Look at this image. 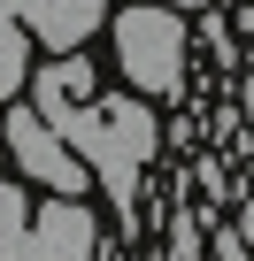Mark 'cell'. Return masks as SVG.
<instances>
[{
    "label": "cell",
    "mask_w": 254,
    "mask_h": 261,
    "mask_svg": "<svg viewBox=\"0 0 254 261\" xmlns=\"http://www.w3.org/2000/svg\"><path fill=\"white\" fill-rule=\"evenodd\" d=\"M62 146L85 162V177L100 185V192H116L123 207H131V185H139V169H147V154H154V115H147V100L139 92H116V100H85V115L62 130Z\"/></svg>",
    "instance_id": "1"
},
{
    "label": "cell",
    "mask_w": 254,
    "mask_h": 261,
    "mask_svg": "<svg viewBox=\"0 0 254 261\" xmlns=\"http://www.w3.org/2000/svg\"><path fill=\"white\" fill-rule=\"evenodd\" d=\"M116 69L139 100H177L185 92V16L177 8H116Z\"/></svg>",
    "instance_id": "2"
},
{
    "label": "cell",
    "mask_w": 254,
    "mask_h": 261,
    "mask_svg": "<svg viewBox=\"0 0 254 261\" xmlns=\"http://www.w3.org/2000/svg\"><path fill=\"white\" fill-rule=\"evenodd\" d=\"M0 139H8V154L24 162V177H39L54 200H77L93 177H85V162L54 139V130H47V115L31 108V100H8V108H0Z\"/></svg>",
    "instance_id": "3"
},
{
    "label": "cell",
    "mask_w": 254,
    "mask_h": 261,
    "mask_svg": "<svg viewBox=\"0 0 254 261\" xmlns=\"http://www.w3.org/2000/svg\"><path fill=\"white\" fill-rule=\"evenodd\" d=\"M31 238H39L47 261H93V246H100V230H93V215L77 200H47L31 215Z\"/></svg>",
    "instance_id": "4"
},
{
    "label": "cell",
    "mask_w": 254,
    "mask_h": 261,
    "mask_svg": "<svg viewBox=\"0 0 254 261\" xmlns=\"http://www.w3.org/2000/svg\"><path fill=\"white\" fill-rule=\"evenodd\" d=\"M24 77H31V31L16 23V8H8V0H0V108L24 92Z\"/></svg>",
    "instance_id": "5"
},
{
    "label": "cell",
    "mask_w": 254,
    "mask_h": 261,
    "mask_svg": "<svg viewBox=\"0 0 254 261\" xmlns=\"http://www.w3.org/2000/svg\"><path fill=\"white\" fill-rule=\"evenodd\" d=\"M31 223V207H24V185H8L0 177V230H24Z\"/></svg>",
    "instance_id": "6"
},
{
    "label": "cell",
    "mask_w": 254,
    "mask_h": 261,
    "mask_svg": "<svg viewBox=\"0 0 254 261\" xmlns=\"http://www.w3.org/2000/svg\"><path fill=\"white\" fill-rule=\"evenodd\" d=\"M0 261H47L39 238H31V223H24V230H0Z\"/></svg>",
    "instance_id": "7"
},
{
    "label": "cell",
    "mask_w": 254,
    "mask_h": 261,
    "mask_svg": "<svg viewBox=\"0 0 254 261\" xmlns=\"http://www.w3.org/2000/svg\"><path fill=\"white\" fill-rule=\"evenodd\" d=\"M154 8H208V0H154Z\"/></svg>",
    "instance_id": "8"
},
{
    "label": "cell",
    "mask_w": 254,
    "mask_h": 261,
    "mask_svg": "<svg viewBox=\"0 0 254 261\" xmlns=\"http://www.w3.org/2000/svg\"><path fill=\"white\" fill-rule=\"evenodd\" d=\"M246 115H254V77H246Z\"/></svg>",
    "instance_id": "9"
}]
</instances>
